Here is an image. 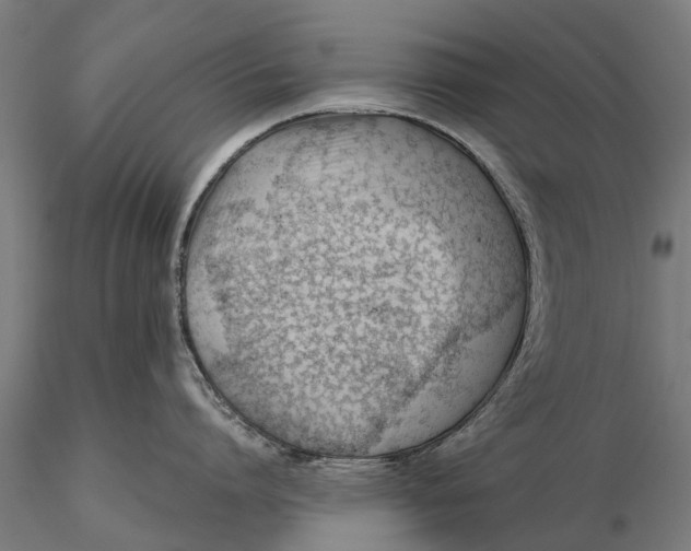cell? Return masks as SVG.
I'll return each mask as SVG.
<instances>
[{
  "label": "cell",
  "mask_w": 691,
  "mask_h": 551,
  "mask_svg": "<svg viewBox=\"0 0 691 551\" xmlns=\"http://www.w3.org/2000/svg\"><path fill=\"white\" fill-rule=\"evenodd\" d=\"M178 282L214 370L237 387L382 408L423 378L417 362L429 373L450 356L485 283L476 201L467 179L386 140L281 146L209 186Z\"/></svg>",
  "instance_id": "1"
}]
</instances>
